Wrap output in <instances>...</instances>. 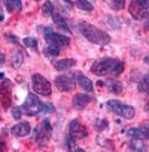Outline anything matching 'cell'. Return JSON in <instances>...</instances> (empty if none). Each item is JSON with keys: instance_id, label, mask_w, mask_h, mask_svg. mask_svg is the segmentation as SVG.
<instances>
[{"instance_id": "11", "label": "cell", "mask_w": 149, "mask_h": 152, "mask_svg": "<svg viewBox=\"0 0 149 152\" xmlns=\"http://www.w3.org/2000/svg\"><path fill=\"white\" fill-rule=\"evenodd\" d=\"M55 85L60 92H70L76 88V80L71 75H60L55 78Z\"/></svg>"}, {"instance_id": "22", "label": "cell", "mask_w": 149, "mask_h": 152, "mask_svg": "<svg viewBox=\"0 0 149 152\" xmlns=\"http://www.w3.org/2000/svg\"><path fill=\"white\" fill-rule=\"evenodd\" d=\"M73 2L77 8L82 11H92L94 10V6L88 0H75Z\"/></svg>"}, {"instance_id": "9", "label": "cell", "mask_w": 149, "mask_h": 152, "mask_svg": "<svg viewBox=\"0 0 149 152\" xmlns=\"http://www.w3.org/2000/svg\"><path fill=\"white\" fill-rule=\"evenodd\" d=\"M87 135H88V130L79 119H73L70 121L68 127V138L73 141H77V140H82Z\"/></svg>"}, {"instance_id": "6", "label": "cell", "mask_w": 149, "mask_h": 152, "mask_svg": "<svg viewBox=\"0 0 149 152\" xmlns=\"http://www.w3.org/2000/svg\"><path fill=\"white\" fill-rule=\"evenodd\" d=\"M52 137V127L48 119H45L39 123L34 130V139L40 147L47 145Z\"/></svg>"}, {"instance_id": "23", "label": "cell", "mask_w": 149, "mask_h": 152, "mask_svg": "<svg viewBox=\"0 0 149 152\" xmlns=\"http://www.w3.org/2000/svg\"><path fill=\"white\" fill-rule=\"evenodd\" d=\"M55 11V7H54V4L47 0V1H45V4H43V7H41V13H43V17L46 18H49L52 16V13Z\"/></svg>"}, {"instance_id": "28", "label": "cell", "mask_w": 149, "mask_h": 152, "mask_svg": "<svg viewBox=\"0 0 149 152\" xmlns=\"http://www.w3.org/2000/svg\"><path fill=\"white\" fill-rule=\"evenodd\" d=\"M11 114H12V118L16 119V120H19V119L21 118L22 113V110L20 107H15L12 108V111H11Z\"/></svg>"}, {"instance_id": "13", "label": "cell", "mask_w": 149, "mask_h": 152, "mask_svg": "<svg viewBox=\"0 0 149 152\" xmlns=\"http://www.w3.org/2000/svg\"><path fill=\"white\" fill-rule=\"evenodd\" d=\"M127 137L132 140L137 141H144L149 140V124L146 127L131 128L127 131Z\"/></svg>"}, {"instance_id": "4", "label": "cell", "mask_w": 149, "mask_h": 152, "mask_svg": "<svg viewBox=\"0 0 149 152\" xmlns=\"http://www.w3.org/2000/svg\"><path fill=\"white\" fill-rule=\"evenodd\" d=\"M106 106L110 112H112L118 117L127 119V120L134 119L135 114H136V110L134 107L126 104V103L118 101V100H108L106 102Z\"/></svg>"}, {"instance_id": "3", "label": "cell", "mask_w": 149, "mask_h": 152, "mask_svg": "<svg viewBox=\"0 0 149 152\" xmlns=\"http://www.w3.org/2000/svg\"><path fill=\"white\" fill-rule=\"evenodd\" d=\"M22 110V113L28 117H34L39 114H49L55 111V108L50 103L41 101L36 94L29 93L26 98L25 102L20 107Z\"/></svg>"}, {"instance_id": "26", "label": "cell", "mask_w": 149, "mask_h": 152, "mask_svg": "<svg viewBox=\"0 0 149 152\" xmlns=\"http://www.w3.org/2000/svg\"><path fill=\"white\" fill-rule=\"evenodd\" d=\"M22 42H23V45H25L27 48H30V49H34V48H37V46H38L37 39L32 38V37L23 38L22 39Z\"/></svg>"}, {"instance_id": "20", "label": "cell", "mask_w": 149, "mask_h": 152, "mask_svg": "<svg viewBox=\"0 0 149 152\" xmlns=\"http://www.w3.org/2000/svg\"><path fill=\"white\" fill-rule=\"evenodd\" d=\"M23 61H25V56H23V52H22L21 49H18L15 55L12 57V60H11V64H12L13 68L16 69H19L23 64Z\"/></svg>"}, {"instance_id": "25", "label": "cell", "mask_w": 149, "mask_h": 152, "mask_svg": "<svg viewBox=\"0 0 149 152\" xmlns=\"http://www.w3.org/2000/svg\"><path fill=\"white\" fill-rule=\"evenodd\" d=\"M109 2H110V7L112 10L119 11V10H123L125 8L126 0H109Z\"/></svg>"}, {"instance_id": "33", "label": "cell", "mask_w": 149, "mask_h": 152, "mask_svg": "<svg viewBox=\"0 0 149 152\" xmlns=\"http://www.w3.org/2000/svg\"><path fill=\"white\" fill-rule=\"evenodd\" d=\"M4 73H0V80H2V79H4Z\"/></svg>"}, {"instance_id": "14", "label": "cell", "mask_w": 149, "mask_h": 152, "mask_svg": "<svg viewBox=\"0 0 149 152\" xmlns=\"http://www.w3.org/2000/svg\"><path fill=\"white\" fill-rule=\"evenodd\" d=\"M31 132V127L27 121H21V122L15 124L11 128V133L12 135L17 137V138H23L27 137Z\"/></svg>"}, {"instance_id": "7", "label": "cell", "mask_w": 149, "mask_h": 152, "mask_svg": "<svg viewBox=\"0 0 149 152\" xmlns=\"http://www.w3.org/2000/svg\"><path fill=\"white\" fill-rule=\"evenodd\" d=\"M128 11L135 20L149 18V0H131Z\"/></svg>"}, {"instance_id": "27", "label": "cell", "mask_w": 149, "mask_h": 152, "mask_svg": "<svg viewBox=\"0 0 149 152\" xmlns=\"http://www.w3.org/2000/svg\"><path fill=\"white\" fill-rule=\"evenodd\" d=\"M95 129L97 131H103L105 129L108 128V121L105 120V119H97L96 121H95Z\"/></svg>"}, {"instance_id": "1", "label": "cell", "mask_w": 149, "mask_h": 152, "mask_svg": "<svg viewBox=\"0 0 149 152\" xmlns=\"http://www.w3.org/2000/svg\"><path fill=\"white\" fill-rule=\"evenodd\" d=\"M124 69L125 64L121 60L110 58V57H103V58L95 60L90 67V71L97 77H117L123 73Z\"/></svg>"}, {"instance_id": "2", "label": "cell", "mask_w": 149, "mask_h": 152, "mask_svg": "<svg viewBox=\"0 0 149 152\" xmlns=\"http://www.w3.org/2000/svg\"><path fill=\"white\" fill-rule=\"evenodd\" d=\"M78 29L80 34L85 37L89 42L97 46H106L111 41L110 36L106 31L99 29L98 27L91 25L87 21L78 22Z\"/></svg>"}, {"instance_id": "30", "label": "cell", "mask_w": 149, "mask_h": 152, "mask_svg": "<svg viewBox=\"0 0 149 152\" xmlns=\"http://www.w3.org/2000/svg\"><path fill=\"white\" fill-rule=\"evenodd\" d=\"M4 59H6V58H4V55L0 51V64H4Z\"/></svg>"}, {"instance_id": "17", "label": "cell", "mask_w": 149, "mask_h": 152, "mask_svg": "<svg viewBox=\"0 0 149 152\" xmlns=\"http://www.w3.org/2000/svg\"><path fill=\"white\" fill-rule=\"evenodd\" d=\"M103 85H106L108 90L114 94H119V93L123 92V89H124L123 83L119 80H116V79H107L103 82Z\"/></svg>"}, {"instance_id": "29", "label": "cell", "mask_w": 149, "mask_h": 152, "mask_svg": "<svg viewBox=\"0 0 149 152\" xmlns=\"http://www.w3.org/2000/svg\"><path fill=\"white\" fill-rule=\"evenodd\" d=\"M6 38H7V40H8L9 42L15 43V45H18V39H17V37H16L15 34H6Z\"/></svg>"}, {"instance_id": "21", "label": "cell", "mask_w": 149, "mask_h": 152, "mask_svg": "<svg viewBox=\"0 0 149 152\" xmlns=\"http://www.w3.org/2000/svg\"><path fill=\"white\" fill-rule=\"evenodd\" d=\"M137 87H138V90H139L140 92L146 93V94L149 96V72L138 81Z\"/></svg>"}, {"instance_id": "10", "label": "cell", "mask_w": 149, "mask_h": 152, "mask_svg": "<svg viewBox=\"0 0 149 152\" xmlns=\"http://www.w3.org/2000/svg\"><path fill=\"white\" fill-rule=\"evenodd\" d=\"M11 83L9 80L0 81V103L4 109H8L12 106V92Z\"/></svg>"}, {"instance_id": "34", "label": "cell", "mask_w": 149, "mask_h": 152, "mask_svg": "<svg viewBox=\"0 0 149 152\" xmlns=\"http://www.w3.org/2000/svg\"><path fill=\"white\" fill-rule=\"evenodd\" d=\"M146 110H148L149 111V101L147 102V104H146Z\"/></svg>"}, {"instance_id": "15", "label": "cell", "mask_w": 149, "mask_h": 152, "mask_svg": "<svg viewBox=\"0 0 149 152\" xmlns=\"http://www.w3.org/2000/svg\"><path fill=\"white\" fill-rule=\"evenodd\" d=\"M77 64V61L75 59L66 58V59H59L52 62V66L57 71H67L69 69H71Z\"/></svg>"}, {"instance_id": "12", "label": "cell", "mask_w": 149, "mask_h": 152, "mask_svg": "<svg viewBox=\"0 0 149 152\" xmlns=\"http://www.w3.org/2000/svg\"><path fill=\"white\" fill-rule=\"evenodd\" d=\"M94 101V98L87 93H77L73 98V107L77 111H81L87 108L90 102Z\"/></svg>"}, {"instance_id": "24", "label": "cell", "mask_w": 149, "mask_h": 152, "mask_svg": "<svg viewBox=\"0 0 149 152\" xmlns=\"http://www.w3.org/2000/svg\"><path fill=\"white\" fill-rule=\"evenodd\" d=\"M59 52H60V49L57 48V47L49 46V45H48V47L43 48V55L46 56V57H48V58L58 57V56H59Z\"/></svg>"}, {"instance_id": "5", "label": "cell", "mask_w": 149, "mask_h": 152, "mask_svg": "<svg viewBox=\"0 0 149 152\" xmlns=\"http://www.w3.org/2000/svg\"><path fill=\"white\" fill-rule=\"evenodd\" d=\"M43 38L45 41L49 45V46L57 47L59 49L66 48L70 45V38L68 36H64L61 34H57L54 31L51 27H46L43 29Z\"/></svg>"}, {"instance_id": "18", "label": "cell", "mask_w": 149, "mask_h": 152, "mask_svg": "<svg viewBox=\"0 0 149 152\" xmlns=\"http://www.w3.org/2000/svg\"><path fill=\"white\" fill-rule=\"evenodd\" d=\"M4 4L9 13L20 12L22 10L21 0H4Z\"/></svg>"}, {"instance_id": "16", "label": "cell", "mask_w": 149, "mask_h": 152, "mask_svg": "<svg viewBox=\"0 0 149 152\" xmlns=\"http://www.w3.org/2000/svg\"><path fill=\"white\" fill-rule=\"evenodd\" d=\"M51 18H52L54 23H55L59 29H61L62 31L67 32V34H71V31H70V29H69V26H68V23H67V20H66V18H65L61 13H59L58 11H54Z\"/></svg>"}, {"instance_id": "32", "label": "cell", "mask_w": 149, "mask_h": 152, "mask_svg": "<svg viewBox=\"0 0 149 152\" xmlns=\"http://www.w3.org/2000/svg\"><path fill=\"white\" fill-rule=\"evenodd\" d=\"M144 62H145L146 64H148V66H149V55L146 56L145 58H144Z\"/></svg>"}, {"instance_id": "8", "label": "cell", "mask_w": 149, "mask_h": 152, "mask_svg": "<svg viewBox=\"0 0 149 152\" xmlns=\"http://www.w3.org/2000/svg\"><path fill=\"white\" fill-rule=\"evenodd\" d=\"M31 86L34 93L43 97H49L52 93V88L49 80H47L43 75L40 73H34L31 77Z\"/></svg>"}, {"instance_id": "19", "label": "cell", "mask_w": 149, "mask_h": 152, "mask_svg": "<svg viewBox=\"0 0 149 152\" xmlns=\"http://www.w3.org/2000/svg\"><path fill=\"white\" fill-rule=\"evenodd\" d=\"M77 81H78L79 86H80L84 90L88 91V92L94 91V83H92V81L90 80L87 76L82 75V73H78V76H77Z\"/></svg>"}, {"instance_id": "31", "label": "cell", "mask_w": 149, "mask_h": 152, "mask_svg": "<svg viewBox=\"0 0 149 152\" xmlns=\"http://www.w3.org/2000/svg\"><path fill=\"white\" fill-rule=\"evenodd\" d=\"M144 27H145V30H147V31H149V19H148V20H147V21L145 22V26H144Z\"/></svg>"}]
</instances>
